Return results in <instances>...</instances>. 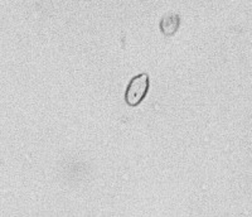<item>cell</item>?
Instances as JSON below:
<instances>
[{"label": "cell", "mask_w": 252, "mask_h": 217, "mask_svg": "<svg viewBox=\"0 0 252 217\" xmlns=\"http://www.w3.org/2000/svg\"><path fill=\"white\" fill-rule=\"evenodd\" d=\"M149 90V76L141 73L130 81L125 92V101L129 106H138Z\"/></svg>", "instance_id": "cell-1"}, {"label": "cell", "mask_w": 252, "mask_h": 217, "mask_svg": "<svg viewBox=\"0 0 252 217\" xmlns=\"http://www.w3.org/2000/svg\"><path fill=\"white\" fill-rule=\"evenodd\" d=\"M179 24H181V18L179 15L174 14V13H170V14H166L163 19L160 20V31L165 37H172L175 35V32L179 28Z\"/></svg>", "instance_id": "cell-2"}]
</instances>
